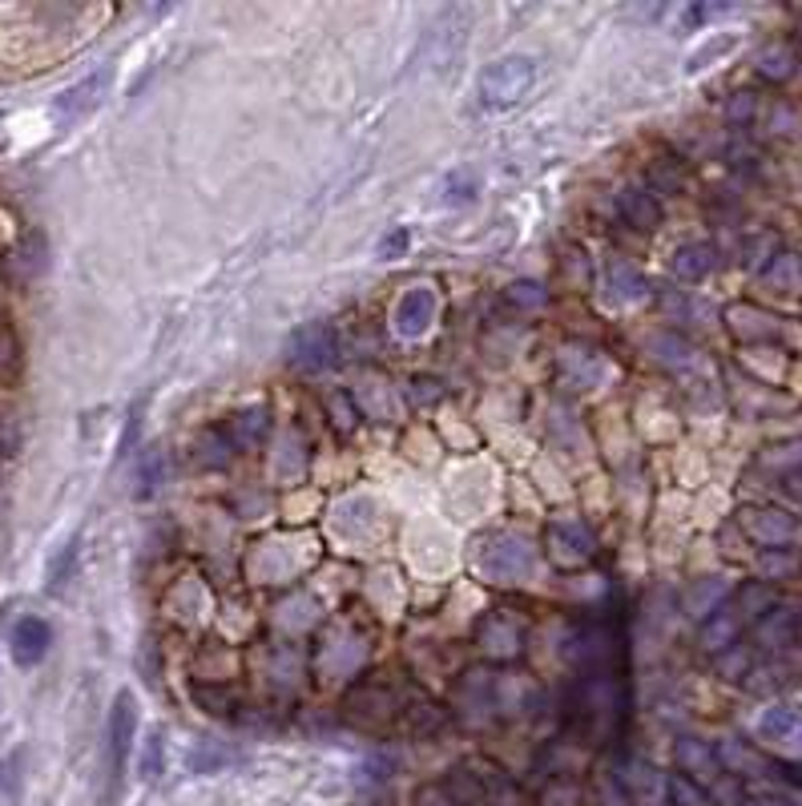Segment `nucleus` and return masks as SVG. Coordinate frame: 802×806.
Listing matches in <instances>:
<instances>
[{"label":"nucleus","mask_w":802,"mask_h":806,"mask_svg":"<svg viewBox=\"0 0 802 806\" xmlns=\"http://www.w3.org/2000/svg\"><path fill=\"white\" fill-rule=\"evenodd\" d=\"M621 714L625 694L614 674H585L568 694V726L577 730L580 738L605 742L621 726Z\"/></svg>","instance_id":"f257e3e1"},{"label":"nucleus","mask_w":802,"mask_h":806,"mask_svg":"<svg viewBox=\"0 0 802 806\" xmlns=\"http://www.w3.org/2000/svg\"><path fill=\"white\" fill-rule=\"evenodd\" d=\"M536 85V61L533 57H501L492 61L476 81L480 105L484 110H513L521 105Z\"/></svg>","instance_id":"f03ea898"},{"label":"nucleus","mask_w":802,"mask_h":806,"mask_svg":"<svg viewBox=\"0 0 802 806\" xmlns=\"http://www.w3.org/2000/svg\"><path fill=\"white\" fill-rule=\"evenodd\" d=\"M476 564L484 581H492V585H521L536 573V549L516 532H496V537L480 544Z\"/></svg>","instance_id":"7ed1b4c3"},{"label":"nucleus","mask_w":802,"mask_h":806,"mask_svg":"<svg viewBox=\"0 0 802 806\" xmlns=\"http://www.w3.org/2000/svg\"><path fill=\"white\" fill-rule=\"evenodd\" d=\"M617 650H621V637L609 625H585V630L568 633L565 641V657L585 674H605V665H614Z\"/></svg>","instance_id":"20e7f679"},{"label":"nucleus","mask_w":802,"mask_h":806,"mask_svg":"<svg viewBox=\"0 0 802 806\" xmlns=\"http://www.w3.org/2000/svg\"><path fill=\"white\" fill-rule=\"evenodd\" d=\"M134 734H137V702L130 690L113 697V710H110V726H105V742H110V774L113 783L125 774V763H130V754H134Z\"/></svg>","instance_id":"39448f33"},{"label":"nucleus","mask_w":802,"mask_h":806,"mask_svg":"<svg viewBox=\"0 0 802 806\" xmlns=\"http://www.w3.org/2000/svg\"><path fill=\"white\" fill-rule=\"evenodd\" d=\"M335 351H339V343L327 323H307L287 339V364L299 371H323L335 364Z\"/></svg>","instance_id":"423d86ee"},{"label":"nucleus","mask_w":802,"mask_h":806,"mask_svg":"<svg viewBox=\"0 0 802 806\" xmlns=\"http://www.w3.org/2000/svg\"><path fill=\"white\" fill-rule=\"evenodd\" d=\"M110 85H113V69L110 65L97 69V73H90V78L78 81V85H69L65 93L56 98V105H53L56 122H81V118H90V113L101 105V98L110 93Z\"/></svg>","instance_id":"0eeeda50"},{"label":"nucleus","mask_w":802,"mask_h":806,"mask_svg":"<svg viewBox=\"0 0 802 806\" xmlns=\"http://www.w3.org/2000/svg\"><path fill=\"white\" fill-rule=\"evenodd\" d=\"M738 520H742V532L762 549H791L794 532H799V520L782 509H742Z\"/></svg>","instance_id":"6e6552de"},{"label":"nucleus","mask_w":802,"mask_h":806,"mask_svg":"<svg viewBox=\"0 0 802 806\" xmlns=\"http://www.w3.org/2000/svg\"><path fill=\"white\" fill-rule=\"evenodd\" d=\"M435 310H440V298H435L432 287H412L408 295L395 303V335L400 339H424L432 331Z\"/></svg>","instance_id":"1a4fd4ad"},{"label":"nucleus","mask_w":802,"mask_h":806,"mask_svg":"<svg viewBox=\"0 0 802 806\" xmlns=\"http://www.w3.org/2000/svg\"><path fill=\"white\" fill-rule=\"evenodd\" d=\"M49 645H53V630H49L45 618H21L12 625L9 650H12V662L21 665V670H33L37 662H45Z\"/></svg>","instance_id":"9d476101"},{"label":"nucleus","mask_w":802,"mask_h":806,"mask_svg":"<svg viewBox=\"0 0 802 806\" xmlns=\"http://www.w3.org/2000/svg\"><path fill=\"white\" fill-rule=\"evenodd\" d=\"M548 544H553V557L557 564H585L597 549V537H593L589 524H580V520H557L553 529H548Z\"/></svg>","instance_id":"9b49d317"},{"label":"nucleus","mask_w":802,"mask_h":806,"mask_svg":"<svg viewBox=\"0 0 802 806\" xmlns=\"http://www.w3.org/2000/svg\"><path fill=\"white\" fill-rule=\"evenodd\" d=\"M799 633H802V618L794 609H770V613H762L754 621V645H762L770 653L791 650L794 641H799Z\"/></svg>","instance_id":"f8f14e48"},{"label":"nucleus","mask_w":802,"mask_h":806,"mask_svg":"<svg viewBox=\"0 0 802 806\" xmlns=\"http://www.w3.org/2000/svg\"><path fill=\"white\" fill-rule=\"evenodd\" d=\"M758 738L767 742H802V706L799 702H774L758 714Z\"/></svg>","instance_id":"ddd939ff"},{"label":"nucleus","mask_w":802,"mask_h":806,"mask_svg":"<svg viewBox=\"0 0 802 806\" xmlns=\"http://www.w3.org/2000/svg\"><path fill=\"white\" fill-rule=\"evenodd\" d=\"M674 758H678L681 774L693 778V783H698V778H718V774H722V758H718V751L702 738H678Z\"/></svg>","instance_id":"4468645a"},{"label":"nucleus","mask_w":802,"mask_h":806,"mask_svg":"<svg viewBox=\"0 0 802 806\" xmlns=\"http://www.w3.org/2000/svg\"><path fill=\"white\" fill-rule=\"evenodd\" d=\"M617 214H621V222H629L634 231H658L661 226V202L654 198L649 190H621Z\"/></svg>","instance_id":"2eb2a0df"},{"label":"nucleus","mask_w":802,"mask_h":806,"mask_svg":"<svg viewBox=\"0 0 802 806\" xmlns=\"http://www.w3.org/2000/svg\"><path fill=\"white\" fill-rule=\"evenodd\" d=\"M742 621H747V618H742V613H738V609L726 601V605L702 625V645H706V650H713V653L734 650L738 633H742Z\"/></svg>","instance_id":"dca6fc26"},{"label":"nucleus","mask_w":802,"mask_h":806,"mask_svg":"<svg viewBox=\"0 0 802 806\" xmlns=\"http://www.w3.org/2000/svg\"><path fill=\"white\" fill-rule=\"evenodd\" d=\"M440 790H444L452 806H476V803H484V795H489V783H484L476 771H469V766H452V771L444 774Z\"/></svg>","instance_id":"f3484780"},{"label":"nucleus","mask_w":802,"mask_h":806,"mask_svg":"<svg viewBox=\"0 0 802 806\" xmlns=\"http://www.w3.org/2000/svg\"><path fill=\"white\" fill-rule=\"evenodd\" d=\"M718 266V251L710 243H686L678 246V255H674V275L686 278V283H698L706 278Z\"/></svg>","instance_id":"a211bd4d"},{"label":"nucleus","mask_w":802,"mask_h":806,"mask_svg":"<svg viewBox=\"0 0 802 806\" xmlns=\"http://www.w3.org/2000/svg\"><path fill=\"white\" fill-rule=\"evenodd\" d=\"M726 605V581L722 577H702L686 589V613L693 618H713Z\"/></svg>","instance_id":"6ab92c4d"},{"label":"nucleus","mask_w":802,"mask_h":806,"mask_svg":"<svg viewBox=\"0 0 802 806\" xmlns=\"http://www.w3.org/2000/svg\"><path fill=\"white\" fill-rule=\"evenodd\" d=\"M649 295V283L646 275L629 263H614L609 266V298L614 303H637V298Z\"/></svg>","instance_id":"aec40b11"},{"label":"nucleus","mask_w":802,"mask_h":806,"mask_svg":"<svg viewBox=\"0 0 802 806\" xmlns=\"http://www.w3.org/2000/svg\"><path fill=\"white\" fill-rule=\"evenodd\" d=\"M476 194H480V174L472 166H456L440 182V202L444 206H469Z\"/></svg>","instance_id":"412c9836"},{"label":"nucleus","mask_w":802,"mask_h":806,"mask_svg":"<svg viewBox=\"0 0 802 806\" xmlns=\"http://www.w3.org/2000/svg\"><path fill=\"white\" fill-rule=\"evenodd\" d=\"M24 763H29V751H24V746H17V751L4 754V763H0V806H12L17 798H21Z\"/></svg>","instance_id":"4be33fe9"},{"label":"nucleus","mask_w":802,"mask_h":806,"mask_svg":"<svg viewBox=\"0 0 802 806\" xmlns=\"http://www.w3.org/2000/svg\"><path fill=\"white\" fill-rule=\"evenodd\" d=\"M263 436H267V408L238 411L235 428H226V443H230V448H246V443L263 440Z\"/></svg>","instance_id":"5701e85b"},{"label":"nucleus","mask_w":802,"mask_h":806,"mask_svg":"<svg viewBox=\"0 0 802 806\" xmlns=\"http://www.w3.org/2000/svg\"><path fill=\"white\" fill-rule=\"evenodd\" d=\"M238 754L226 746V742H214V738H202L194 751H189V766L198 774H210V771H223L226 763H235Z\"/></svg>","instance_id":"b1692460"},{"label":"nucleus","mask_w":802,"mask_h":806,"mask_svg":"<svg viewBox=\"0 0 802 806\" xmlns=\"http://www.w3.org/2000/svg\"><path fill=\"white\" fill-rule=\"evenodd\" d=\"M799 69V53H794L791 44H770L767 53L758 57V73L770 81H786Z\"/></svg>","instance_id":"393cba45"},{"label":"nucleus","mask_w":802,"mask_h":806,"mask_svg":"<svg viewBox=\"0 0 802 806\" xmlns=\"http://www.w3.org/2000/svg\"><path fill=\"white\" fill-rule=\"evenodd\" d=\"M758 465L770 468V472H779L782 480H786V476H799L802 472V440H794V443H774L770 452L758 456Z\"/></svg>","instance_id":"a878e982"},{"label":"nucleus","mask_w":802,"mask_h":806,"mask_svg":"<svg viewBox=\"0 0 802 806\" xmlns=\"http://www.w3.org/2000/svg\"><path fill=\"white\" fill-rule=\"evenodd\" d=\"M666 795L674 806H710V795H706L702 783H693L686 774H669L666 778Z\"/></svg>","instance_id":"bb28decb"},{"label":"nucleus","mask_w":802,"mask_h":806,"mask_svg":"<svg viewBox=\"0 0 802 806\" xmlns=\"http://www.w3.org/2000/svg\"><path fill=\"white\" fill-rule=\"evenodd\" d=\"M166 480V456L162 452H150L137 465V488H134V497L137 500H145V497H154V488Z\"/></svg>","instance_id":"cd10ccee"},{"label":"nucleus","mask_w":802,"mask_h":806,"mask_svg":"<svg viewBox=\"0 0 802 806\" xmlns=\"http://www.w3.org/2000/svg\"><path fill=\"white\" fill-rule=\"evenodd\" d=\"M78 537H73V541L65 544V549L56 552L53 557V564H49V581H45V589L49 593H61V589L69 585V577H73V564H78Z\"/></svg>","instance_id":"c85d7f7f"},{"label":"nucleus","mask_w":802,"mask_h":806,"mask_svg":"<svg viewBox=\"0 0 802 806\" xmlns=\"http://www.w3.org/2000/svg\"><path fill=\"white\" fill-rule=\"evenodd\" d=\"M758 569L767 577H774V581H782V577H794L802 569V557L791 549H767L762 552V561H758Z\"/></svg>","instance_id":"c756f323"},{"label":"nucleus","mask_w":802,"mask_h":806,"mask_svg":"<svg viewBox=\"0 0 802 806\" xmlns=\"http://www.w3.org/2000/svg\"><path fill=\"white\" fill-rule=\"evenodd\" d=\"M646 177H649V190H661V194H678L681 190V166L674 157H658Z\"/></svg>","instance_id":"7c9ffc66"},{"label":"nucleus","mask_w":802,"mask_h":806,"mask_svg":"<svg viewBox=\"0 0 802 806\" xmlns=\"http://www.w3.org/2000/svg\"><path fill=\"white\" fill-rule=\"evenodd\" d=\"M408 246H412V231L408 226H395V231H388L383 238H379V246H376V258H403L408 255Z\"/></svg>","instance_id":"2f4dec72"},{"label":"nucleus","mask_w":802,"mask_h":806,"mask_svg":"<svg viewBox=\"0 0 802 806\" xmlns=\"http://www.w3.org/2000/svg\"><path fill=\"white\" fill-rule=\"evenodd\" d=\"M142 416H145V396L137 399L134 408H130V420H125L122 443H117V460H125V456L134 452V440H137V431H142Z\"/></svg>","instance_id":"473e14b6"},{"label":"nucleus","mask_w":802,"mask_h":806,"mask_svg":"<svg viewBox=\"0 0 802 806\" xmlns=\"http://www.w3.org/2000/svg\"><path fill=\"white\" fill-rule=\"evenodd\" d=\"M508 298H513L516 307H541L548 298V290L541 287V283H533V278H524V283H513V287H508Z\"/></svg>","instance_id":"72a5a7b5"},{"label":"nucleus","mask_w":802,"mask_h":806,"mask_svg":"<svg viewBox=\"0 0 802 806\" xmlns=\"http://www.w3.org/2000/svg\"><path fill=\"white\" fill-rule=\"evenodd\" d=\"M162 730H154L150 738H145V751H142V778H157L162 774Z\"/></svg>","instance_id":"f704fd0d"},{"label":"nucleus","mask_w":802,"mask_h":806,"mask_svg":"<svg viewBox=\"0 0 802 806\" xmlns=\"http://www.w3.org/2000/svg\"><path fill=\"white\" fill-rule=\"evenodd\" d=\"M734 37H718V41H710L706 49H698V53L690 57V73H698L702 65H710V57H722V53H730L734 49Z\"/></svg>","instance_id":"c9c22d12"},{"label":"nucleus","mask_w":802,"mask_h":806,"mask_svg":"<svg viewBox=\"0 0 802 806\" xmlns=\"http://www.w3.org/2000/svg\"><path fill=\"white\" fill-rule=\"evenodd\" d=\"M722 674L726 677H742V674H750V653H747V645H734V650H726L722 653Z\"/></svg>","instance_id":"e433bc0d"},{"label":"nucleus","mask_w":802,"mask_h":806,"mask_svg":"<svg viewBox=\"0 0 802 806\" xmlns=\"http://www.w3.org/2000/svg\"><path fill=\"white\" fill-rule=\"evenodd\" d=\"M415 806H452V803H448V795L440 790V783H435V786H424V790L415 795Z\"/></svg>","instance_id":"4c0bfd02"},{"label":"nucleus","mask_w":802,"mask_h":806,"mask_svg":"<svg viewBox=\"0 0 802 806\" xmlns=\"http://www.w3.org/2000/svg\"><path fill=\"white\" fill-rule=\"evenodd\" d=\"M754 806H791V803H786V798H779V795H758Z\"/></svg>","instance_id":"58836bf2"}]
</instances>
